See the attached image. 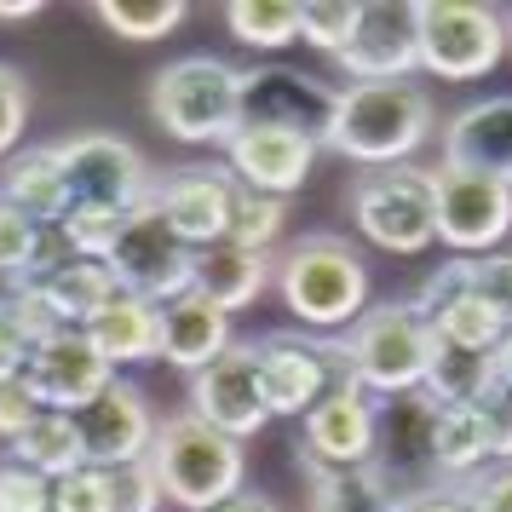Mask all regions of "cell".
Here are the masks:
<instances>
[{
	"instance_id": "cell-1",
	"label": "cell",
	"mask_w": 512,
	"mask_h": 512,
	"mask_svg": "<svg viewBox=\"0 0 512 512\" xmlns=\"http://www.w3.org/2000/svg\"><path fill=\"white\" fill-rule=\"evenodd\" d=\"M432 139V93L415 81H374V87H340L328 150L357 167H403Z\"/></svg>"
},
{
	"instance_id": "cell-2",
	"label": "cell",
	"mask_w": 512,
	"mask_h": 512,
	"mask_svg": "<svg viewBox=\"0 0 512 512\" xmlns=\"http://www.w3.org/2000/svg\"><path fill=\"white\" fill-rule=\"evenodd\" d=\"M150 472L173 507L185 512H213L242 495V478H248V455L242 443L225 438L219 426H208L202 415H167L156 426V443H150Z\"/></svg>"
},
{
	"instance_id": "cell-3",
	"label": "cell",
	"mask_w": 512,
	"mask_h": 512,
	"mask_svg": "<svg viewBox=\"0 0 512 512\" xmlns=\"http://www.w3.org/2000/svg\"><path fill=\"white\" fill-rule=\"evenodd\" d=\"M150 116L179 144H231L242 133V70L213 52L173 58L150 81Z\"/></svg>"
},
{
	"instance_id": "cell-4",
	"label": "cell",
	"mask_w": 512,
	"mask_h": 512,
	"mask_svg": "<svg viewBox=\"0 0 512 512\" xmlns=\"http://www.w3.org/2000/svg\"><path fill=\"white\" fill-rule=\"evenodd\" d=\"M277 294L288 317L305 328H351L369 311V265L340 236H305L277 254Z\"/></svg>"
},
{
	"instance_id": "cell-5",
	"label": "cell",
	"mask_w": 512,
	"mask_h": 512,
	"mask_svg": "<svg viewBox=\"0 0 512 512\" xmlns=\"http://www.w3.org/2000/svg\"><path fill=\"white\" fill-rule=\"evenodd\" d=\"M340 346H346L351 374H357V386L369 397H403L426 386L432 351H438V328L426 323L409 300H386V305H369L346 328Z\"/></svg>"
},
{
	"instance_id": "cell-6",
	"label": "cell",
	"mask_w": 512,
	"mask_h": 512,
	"mask_svg": "<svg viewBox=\"0 0 512 512\" xmlns=\"http://www.w3.org/2000/svg\"><path fill=\"white\" fill-rule=\"evenodd\" d=\"M351 219L386 254H426L438 242V173L415 162L374 167L351 185Z\"/></svg>"
},
{
	"instance_id": "cell-7",
	"label": "cell",
	"mask_w": 512,
	"mask_h": 512,
	"mask_svg": "<svg viewBox=\"0 0 512 512\" xmlns=\"http://www.w3.org/2000/svg\"><path fill=\"white\" fill-rule=\"evenodd\" d=\"M420 70L438 81H478L501 64L507 41V12L478 6V0H420Z\"/></svg>"
},
{
	"instance_id": "cell-8",
	"label": "cell",
	"mask_w": 512,
	"mask_h": 512,
	"mask_svg": "<svg viewBox=\"0 0 512 512\" xmlns=\"http://www.w3.org/2000/svg\"><path fill=\"white\" fill-rule=\"evenodd\" d=\"M369 472L386 484L397 507H409L432 489H449L438 472V403L426 392L380 397V432H374Z\"/></svg>"
},
{
	"instance_id": "cell-9",
	"label": "cell",
	"mask_w": 512,
	"mask_h": 512,
	"mask_svg": "<svg viewBox=\"0 0 512 512\" xmlns=\"http://www.w3.org/2000/svg\"><path fill=\"white\" fill-rule=\"evenodd\" d=\"M110 277L121 282V294H139L150 305H167L196 288V248L167 225V213L156 202L127 213V231L110 248Z\"/></svg>"
},
{
	"instance_id": "cell-10",
	"label": "cell",
	"mask_w": 512,
	"mask_h": 512,
	"mask_svg": "<svg viewBox=\"0 0 512 512\" xmlns=\"http://www.w3.org/2000/svg\"><path fill=\"white\" fill-rule=\"evenodd\" d=\"M254 357H259V386H265L271 415H311V409L323 403L328 386H346V380H357L340 340H311V334H265V340H254Z\"/></svg>"
},
{
	"instance_id": "cell-11",
	"label": "cell",
	"mask_w": 512,
	"mask_h": 512,
	"mask_svg": "<svg viewBox=\"0 0 512 512\" xmlns=\"http://www.w3.org/2000/svg\"><path fill=\"white\" fill-rule=\"evenodd\" d=\"M64 156V179H70V208H116L133 213L156 202V179L150 162L116 133H81V139L58 144Z\"/></svg>"
},
{
	"instance_id": "cell-12",
	"label": "cell",
	"mask_w": 512,
	"mask_h": 512,
	"mask_svg": "<svg viewBox=\"0 0 512 512\" xmlns=\"http://www.w3.org/2000/svg\"><path fill=\"white\" fill-rule=\"evenodd\" d=\"M334 110H340V87H328L317 75L288 70V64H265V70H242V127H288L305 133L311 144H328L334 133Z\"/></svg>"
},
{
	"instance_id": "cell-13",
	"label": "cell",
	"mask_w": 512,
	"mask_h": 512,
	"mask_svg": "<svg viewBox=\"0 0 512 512\" xmlns=\"http://www.w3.org/2000/svg\"><path fill=\"white\" fill-rule=\"evenodd\" d=\"M374 432H380V403L357 380L328 386L323 403L305 415L300 466L305 472H351L374 461Z\"/></svg>"
},
{
	"instance_id": "cell-14",
	"label": "cell",
	"mask_w": 512,
	"mask_h": 512,
	"mask_svg": "<svg viewBox=\"0 0 512 512\" xmlns=\"http://www.w3.org/2000/svg\"><path fill=\"white\" fill-rule=\"evenodd\" d=\"M24 380H29V392H35L41 409H52V415H81V409H93L98 397L110 392L116 369L98 357V346L87 340V328H58V334H47L35 346Z\"/></svg>"
},
{
	"instance_id": "cell-15",
	"label": "cell",
	"mask_w": 512,
	"mask_h": 512,
	"mask_svg": "<svg viewBox=\"0 0 512 512\" xmlns=\"http://www.w3.org/2000/svg\"><path fill=\"white\" fill-rule=\"evenodd\" d=\"M190 415H202L208 426H219L236 443L265 432L271 403H265V386H259L254 346H231L225 357H213L208 369L190 374Z\"/></svg>"
},
{
	"instance_id": "cell-16",
	"label": "cell",
	"mask_w": 512,
	"mask_h": 512,
	"mask_svg": "<svg viewBox=\"0 0 512 512\" xmlns=\"http://www.w3.org/2000/svg\"><path fill=\"white\" fill-rule=\"evenodd\" d=\"M512 231V185H495L484 173L438 167V236L461 259H484Z\"/></svg>"
},
{
	"instance_id": "cell-17",
	"label": "cell",
	"mask_w": 512,
	"mask_h": 512,
	"mask_svg": "<svg viewBox=\"0 0 512 512\" xmlns=\"http://www.w3.org/2000/svg\"><path fill=\"white\" fill-rule=\"evenodd\" d=\"M340 70L351 75V87H374V81H409L420 70V24L415 6L397 0H369L363 24L351 35V47L340 52Z\"/></svg>"
},
{
	"instance_id": "cell-18",
	"label": "cell",
	"mask_w": 512,
	"mask_h": 512,
	"mask_svg": "<svg viewBox=\"0 0 512 512\" xmlns=\"http://www.w3.org/2000/svg\"><path fill=\"white\" fill-rule=\"evenodd\" d=\"M236 196H242V185L231 179V167H173L167 185H156V208L202 254V248L231 236Z\"/></svg>"
},
{
	"instance_id": "cell-19",
	"label": "cell",
	"mask_w": 512,
	"mask_h": 512,
	"mask_svg": "<svg viewBox=\"0 0 512 512\" xmlns=\"http://www.w3.org/2000/svg\"><path fill=\"white\" fill-rule=\"evenodd\" d=\"M81 443H87V461L116 472V466L150 461V443H156V426L162 420L150 415V397L133 380H110V392L98 397L93 409H81Z\"/></svg>"
},
{
	"instance_id": "cell-20",
	"label": "cell",
	"mask_w": 512,
	"mask_h": 512,
	"mask_svg": "<svg viewBox=\"0 0 512 512\" xmlns=\"http://www.w3.org/2000/svg\"><path fill=\"white\" fill-rule=\"evenodd\" d=\"M317 162V144L305 133H288V127H242L231 144H225V167L242 190L254 196H294L305 185V173Z\"/></svg>"
},
{
	"instance_id": "cell-21",
	"label": "cell",
	"mask_w": 512,
	"mask_h": 512,
	"mask_svg": "<svg viewBox=\"0 0 512 512\" xmlns=\"http://www.w3.org/2000/svg\"><path fill=\"white\" fill-rule=\"evenodd\" d=\"M443 167L512 185V93L478 98L443 121Z\"/></svg>"
},
{
	"instance_id": "cell-22",
	"label": "cell",
	"mask_w": 512,
	"mask_h": 512,
	"mask_svg": "<svg viewBox=\"0 0 512 512\" xmlns=\"http://www.w3.org/2000/svg\"><path fill=\"white\" fill-rule=\"evenodd\" d=\"M231 340V311H219L208 294H179V300L162 305V363L173 369H208L213 357H225Z\"/></svg>"
},
{
	"instance_id": "cell-23",
	"label": "cell",
	"mask_w": 512,
	"mask_h": 512,
	"mask_svg": "<svg viewBox=\"0 0 512 512\" xmlns=\"http://www.w3.org/2000/svg\"><path fill=\"white\" fill-rule=\"evenodd\" d=\"M0 196L18 213H29L35 225H58L70 213V179H64L58 144H29V150H18L6 162V173H0Z\"/></svg>"
},
{
	"instance_id": "cell-24",
	"label": "cell",
	"mask_w": 512,
	"mask_h": 512,
	"mask_svg": "<svg viewBox=\"0 0 512 512\" xmlns=\"http://www.w3.org/2000/svg\"><path fill=\"white\" fill-rule=\"evenodd\" d=\"M87 340L98 357L121 369V363H156L162 357V305L139 300V294H116V300L87 323Z\"/></svg>"
},
{
	"instance_id": "cell-25",
	"label": "cell",
	"mask_w": 512,
	"mask_h": 512,
	"mask_svg": "<svg viewBox=\"0 0 512 512\" xmlns=\"http://www.w3.org/2000/svg\"><path fill=\"white\" fill-rule=\"evenodd\" d=\"M271 282H277V259L271 254L236 248V242H213V248L196 254V294H208L219 311H242V305H254Z\"/></svg>"
},
{
	"instance_id": "cell-26",
	"label": "cell",
	"mask_w": 512,
	"mask_h": 512,
	"mask_svg": "<svg viewBox=\"0 0 512 512\" xmlns=\"http://www.w3.org/2000/svg\"><path fill=\"white\" fill-rule=\"evenodd\" d=\"M420 392L432 397L438 409H484L489 397L501 392V369H495V351H466L438 340L432 351V369H426V386Z\"/></svg>"
},
{
	"instance_id": "cell-27",
	"label": "cell",
	"mask_w": 512,
	"mask_h": 512,
	"mask_svg": "<svg viewBox=\"0 0 512 512\" xmlns=\"http://www.w3.org/2000/svg\"><path fill=\"white\" fill-rule=\"evenodd\" d=\"M35 294L47 300V311L64 328H87L98 311L121 294V282L110 277V265H104V259H75V265H64L58 277L35 282Z\"/></svg>"
},
{
	"instance_id": "cell-28",
	"label": "cell",
	"mask_w": 512,
	"mask_h": 512,
	"mask_svg": "<svg viewBox=\"0 0 512 512\" xmlns=\"http://www.w3.org/2000/svg\"><path fill=\"white\" fill-rule=\"evenodd\" d=\"M12 455L6 461H18L29 466V472H41L47 484H58V478H70V472H81V466H93L87 461V443H81V420L75 415H41L35 426H29L24 438H12L6 443Z\"/></svg>"
},
{
	"instance_id": "cell-29",
	"label": "cell",
	"mask_w": 512,
	"mask_h": 512,
	"mask_svg": "<svg viewBox=\"0 0 512 512\" xmlns=\"http://www.w3.org/2000/svg\"><path fill=\"white\" fill-rule=\"evenodd\" d=\"M225 24L242 47L282 52L305 35V6L300 0H236V6H225Z\"/></svg>"
},
{
	"instance_id": "cell-30",
	"label": "cell",
	"mask_w": 512,
	"mask_h": 512,
	"mask_svg": "<svg viewBox=\"0 0 512 512\" xmlns=\"http://www.w3.org/2000/svg\"><path fill=\"white\" fill-rule=\"evenodd\" d=\"M489 466V438L478 409H438V472L443 484H466Z\"/></svg>"
},
{
	"instance_id": "cell-31",
	"label": "cell",
	"mask_w": 512,
	"mask_h": 512,
	"mask_svg": "<svg viewBox=\"0 0 512 512\" xmlns=\"http://www.w3.org/2000/svg\"><path fill=\"white\" fill-rule=\"evenodd\" d=\"M311 478V512H397V501L386 495V484L369 466L351 472H305Z\"/></svg>"
},
{
	"instance_id": "cell-32",
	"label": "cell",
	"mask_w": 512,
	"mask_h": 512,
	"mask_svg": "<svg viewBox=\"0 0 512 512\" xmlns=\"http://www.w3.org/2000/svg\"><path fill=\"white\" fill-rule=\"evenodd\" d=\"M98 24L121 41H162L185 24L179 0H98Z\"/></svg>"
},
{
	"instance_id": "cell-33",
	"label": "cell",
	"mask_w": 512,
	"mask_h": 512,
	"mask_svg": "<svg viewBox=\"0 0 512 512\" xmlns=\"http://www.w3.org/2000/svg\"><path fill=\"white\" fill-rule=\"evenodd\" d=\"M432 328H438V340H449V346H466V351H501V340L512 334V328L501 323V311H489L478 294L455 300Z\"/></svg>"
},
{
	"instance_id": "cell-34",
	"label": "cell",
	"mask_w": 512,
	"mask_h": 512,
	"mask_svg": "<svg viewBox=\"0 0 512 512\" xmlns=\"http://www.w3.org/2000/svg\"><path fill=\"white\" fill-rule=\"evenodd\" d=\"M288 225V208H282L277 196H254V190H242L236 196V219H231V236L236 248H254V254H271V242L282 236Z\"/></svg>"
},
{
	"instance_id": "cell-35",
	"label": "cell",
	"mask_w": 512,
	"mask_h": 512,
	"mask_svg": "<svg viewBox=\"0 0 512 512\" xmlns=\"http://www.w3.org/2000/svg\"><path fill=\"white\" fill-rule=\"evenodd\" d=\"M357 24H363V6L357 0H305V35L300 41H311L317 52H340L351 47V35H357Z\"/></svg>"
},
{
	"instance_id": "cell-36",
	"label": "cell",
	"mask_w": 512,
	"mask_h": 512,
	"mask_svg": "<svg viewBox=\"0 0 512 512\" xmlns=\"http://www.w3.org/2000/svg\"><path fill=\"white\" fill-rule=\"evenodd\" d=\"M58 225H64V236H70V248L81 259H110V248H116L121 231H127V213H116V208H70Z\"/></svg>"
},
{
	"instance_id": "cell-37",
	"label": "cell",
	"mask_w": 512,
	"mask_h": 512,
	"mask_svg": "<svg viewBox=\"0 0 512 512\" xmlns=\"http://www.w3.org/2000/svg\"><path fill=\"white\" fill-rule=\"evenodd\" d=\"M52 512H116V484L104 466H81L52 484Z\"/></svg>"
},
{
	"instance_id": "cell-38",
	"label": "cell",
	"mask_w": 512,
	"mask_h": 512,
	"mask_svg": "<svg viewBox=\"0 0 512 512\" xmlns=\"http://www.w3.org/2000/svg\"><path fill=\"white\" fill-rule=\"evenodd\" d=\"M466 294H472V259L455 254L449 265H438L432 277L420 282V288H415V300H409V305H415V311L426 317V323H438L443 311H449L455 300H466Z\"/></svg>"
},
{
	"instance_id": "cell-39",
	"label": "cell",
	"mask_w": 512,
	"mask_h": 512,
	"mask_svg": "<svg viewBox=\"0 0 512 512\" xmlns=\"http://www.w3.org/2000/svg\"><path fill=\"white\" fill-rule=\"evenodd\" d=\"M0 512H52V484L18 461H0Z\"/></svg>"
},
{
	"instance_id": "cell-40",
	"label": "cell",
	"mask_w": 512,
	"mask_h": 512,
	"mask_svg": "<svg viewBox=\"0 0 512 512\" xmlns=\"http://www.w3.org/2000/svg\"><path fill=\"white\" fill-rule=\"evenodd\" d=\"M24 121H29V87L12 64H0V162L18 156V139H24Z\"/></svg>"
},
{
	"instance_id": "cell-41",
	"label": "cell",
	"mask_w": 512,
	"mask_h": 512,
	"mask_svg": "<svg viewBox=\"0 0 512 512\" xmlns=\"http://www.w3.org/2000/svg\"><path fill=\"white\" fill-rule=\"evenodd\" d=\"M41 231H47V225H35L29 213H18L6 196H0V265H6V271H29Z\"/></svg>"
},
{
	"instance_id": "cell-42",
	"label": "cell",
	"mask_w": 512,
	"mask_h": 512,
	"mask_svg": "<svg viewBox=\"0 0 512 512\" xmlns=\"http://www.w3.org/2000/svg\"><path fill=\"white\" fill-rule=\"evenodd\" d=\"M472 294H478L489 311H501V323L512 328V254L472 259Z\"/></svg>"
},
{
	"instance_id": "cell-43",
	"label": "cell",
	"mask_w": 512,
	"mask_h": 512,
	"mask_svg": "<svg viewBox=\"0 0 512 512\" xmlns=\"http://www.w3.org/2000/svg\"><path fill=\"white\" fill-rule=\"evenodd\" d=\"M110 484H116V512H162V501H167L162 484H156V472H150V461L116 466Z\"/></svg>"
},
{
	"instance_id": "cell-44",
	"label": "cell",
	"mask_w": 512,
	"mask_h": 512,
	"mask_svg": "<svg viewBox=\"0 0 512 512\" xmlns=\"http://www.w3.org/2000/svg\"><path fill=\"white\" fill-rule=\"evenodd\" d=\"M47 415L41 403H35V392H29V380L24 374H12V380H0V443H12V438H24L35 420Z\"/></svg>"
},
{
	"instance_id": "cell-45",
	"label": "cell",
	"mask_w": 512,
	"mask_h": 512,
	"mask_svg": "<svg viewBox=\"0 0 512 512\" xmlns=\"http://www.w3.org/2000/svg\"><path fill=\"white\" fill-rule=\"evenodd\" d=\"M472 512H512V466H484L478 478L455 484Z\"/></svg>"
},
{
	"instance_id": "cell-46",
	"label": "cell",
	"mask_w": 512,
	"mask_h": 512,
	"mask_svg": "<svg viewBox=\"0 0 512 512\" xmlns=\"http://www.w3.org/2000/svg\"><path fill=\"white\" fill-rule=\"evenodd\" d=\"M478 415L489 438V466H512V392H495Z\"/></svg>"
},
{
	"instance_id": "cell-47",
	"label": "cell",
	"mask_w": 512,
	"mask_h": 512,
	"mask_svg": "<svg viewBox=\"0 0 512 512\" xmlns=\"http://www.w3.org/2000/svg\"><path fill=\"white\" fill-rule=\"evenodd\" d=\"M29 357H35V346H29V334L12 317H0V380H12V374L29 369Z\"/></svg>"
},
{
	"instance_id": "cell-48",
	"label": "cell",
	"mask_w": 512,
	"mask_h": 512,
	"mask_svg": "<svg viewBox=\"0 0 512 512\" xmlns=\"http://www.w3.org/2000/svg\"><path fill=\"white\" fill-rule=\"evenodd\" d=\"M397 512H472V507H466L461 489L449 484V489H432V495H420V501H409V507H397Z\"/></svg>"
},
{
	"instance_id": "cell-49",
	"label": "cell",
	"mask_w": 512,
	"mask_h": 512,
	"mask_svg": "<svg viewBox=\"0 0 512 512\" xmlns=\"http://www.w3.org/2000/svg\"><path fill=\"white\" fill-rule=\"evenodd\" d=\"M24 300H29V277H24V271H6V265H0V317H12Z\"/></svg>"
},
{
	"instance_id": "cell-50",
	"label": "cell",
	"mask_w": 512,
	"mask_h": 512,
	"mask_svg": "<svg viewBox=\"0 0 512 512\" xmlns=\"http://www.w3.org/2000/svg\"><path fill=\"white\" fill-rule=\"evenodd\" d=\"M213 512H277V507H271L265 495H248V489H242L236 501H225V507H213Z\"/></svg>"
},
{
	"instance_id": "cell-51",
	"label": "cell",
	"mask_w": 512,
	"mask_h": 512,
	"mask_svg": "<svg viewBox=\"0 0 512 512\" xmlns=\"http://www.w3.org/2000/svg\"><path fill=\"white\" fill-rule=\"evenodd\" d=\"M35 12H41L35 0H0V18H6V24H24V18H35Z\"/></svg>"
},
{
	"instance_id": "cell-52",
	"label": "cell",
	"mask_w": 512,
	"mask_h": 512,
	"mask_svg": "<svg viewBox=\"0 0 512 512\" xmlns=\"http://www.w3.org/2000/svg\"><path fill=\"white\" fill-rule=\"evenodd\" d=\"M495 369H501V392H512V334L501 340V351H495Z\"/></svg>"
},
{
	"instance_id": "cell-53",
	"label": "cell",
	"mask_w": 512,
	"mask_h": 512,
	"mask_svg": "<svg viewBox=\"0 0 512 512\" xmlns=\"http://www.w3.org/2000/svg\"><path fill=\"white\" fill-rule=\"evenodd\" d=\"M507 41H512V12H507Z\"/></svg>"
}]
</instances>
